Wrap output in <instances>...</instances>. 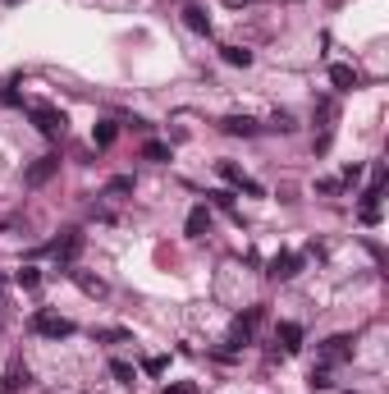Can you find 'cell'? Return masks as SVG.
Masks as SVG:
<instances>
[{"instance_id": "9a60e30c", "label": "cell", "mask_w": 389, "mask_h": 394, "mask_svg": "<svg viewBox=\"0 0 389 394\" xmlns=\"http://www.w3.org/2000/svg\"><path fill=\"white\" fill-rule=\"evenodd\" d=\"M115 138H120V124H115V120H105V124H96V133H92V142H96V147H110V142Z\"/></svg>"}, {"instance_id": "8fae6325", "label": "cell", "mask_w": 389, "mask_h": 394, "mask_svg": "<svg viewBox=\"0 0 389 394\" xmlns=\"http://www.w3.org/2000/svg\"><path fill=\"white\" fill-rule=\"evenodd\" d=\"M330 83H335V92H353L357 83V69H348V64H330Z\"/></svg>"}, {"instance_id": "9c48e42d", "label": "cell", "mask_w": 389, "mask_h": 394, "mask_svg": "<svg viewBox=\"0 0 389 394\" xmlns=\"http://www.w3.org/2000/svg\"><path fill=\"white\" fill-rule=\"evenodd\" d=\"M220 129H225L229 138H252V133H257V120H248V115H225Z\"/></svg>"}, {"instance_id": "7402d4cb", "label": "cell", "mask_w": 389, "mask_h": 394, "mask_svg": "<svg viewBox=\"0 0 389 394\" xmlns=\"http://www.w3.org/2000/svg\"><path fill=\"white\" fill-rule=\"evenodd\" d=\"M165 367H170V362H165V358H147V362H142V371H147V376H161Z\"/></svg>"}, {"instance_id": "cb8c5ba5", "label": "cell", "mask_w": 389, "mask_h": 394, "mask_svg": "<svg viewBox=\"0 0 389 394\" xmlns=\"http://www.w3.org/2000/svg\"><path fill=\"white\" fill-rule=\"evenodd\" d=\"M233 5H238V0H233Z\"/></svg>"}, {"instance_id": "d6986e66", "label": "cell", "mask_w": 389, "mask_h": 394, "mask_svg": "<svg viewBox=\"0 0 389 394\" xmlns=\"http://www.w3.org/2000/svg\"><path fill=\"white\" fill-rule=\"evenodd\" d=\"M142 156H147V161H170V147H165V142H147Z\"/></svg>"}, {"instance_id": "8992f818", "label": "cell", "mask_w": 389, "mask_h": 394, "mask_svg": "<svg viewBox=\"0 0 389 394\" xmlns=\"http://www.w3.org/2000/svg\"><path fill=\"white\" fill-rule=\"evenodd\" d=\"M257 321H261V307H248V312L233 321V330H229V344H248L252 340V330H257Z\"/></svg>"}, {"instance_id": "ac0fdd59", "label": "cell", "mask_w": 389, "mask_h": 394, "mask_svg": "<svg viewBox=\"0 0 389 394\" xmlns=\"http://www.w3.org/2000/svg\"><path fill=\"white\" fill-rule=\"evenodd\" d=\"M105 193H110V197H124V193H133V175H115L110 184H105Z\"/></svg>"}, {"instance_id": "7c38bea8", "label": "cell", "mask_w": 389, "mask_h": 394, "mask_svg": "<svg viewBox=\"0 0 389 394\" xmlns=\"http://www.w3.org/2000/svg\"><path fill=\"white\" fill-rule=\"evenodd\" d=\"M183 229H188L192 238H202V234L211 229V211H207V207H192V211H188V225H183Z\"/></svg>"}, {"instance_id": "e0dca14e", "label": "cell", "mask_w": 389, "mask_h": 394, "mask_svg": "<svg viewBox=\"0 0 389 394\" xmlns=\"http://www.w3.org/2000/svg\"><path fill=\"white\" fill-rule=\"evenodd\" d=\"M311 390H335V376H330V367L320 362V367H311V381H307Z\"/></svg>"}, {"instance_id": "2e32d148", "label": "cell", "mask_w": 389, "mask_h": 394, "mask_svg": "<svg viewBox=\"0 0 389 394\" xmlns=\"http://www.w3.org/2000/svg\"><path fill=\"white\" fill-rule=\"evenodd\" d=\"M110 376L120 381V386H133V381H138V371H133V367H129V362H124V358H115V362H110Z\"/></svg>"}, {"instance_id": "30bf717a", "label": "cell", "mask_w": 389, "mask_h": 394, "mask_svg": "<svg viewBox=\"0 0 389 394\" xmlns=\"http://www.w3.org/2000/svg\"><path fill=\"white\" fill-rule=\"evenodd\" d=\"M78 253H83V234H78V229H69V234H64V243L55 248V262H60V266H74Z\"/></svg>"}, {"instance_id": "7a4b0ae2", "label": "cell", "mask_w": 389, "mask_h": 394, "mask_svg": "<svg viewBox=\"0 0 389 394\" xmlns=\"http://www.w3.org/2000/svg\"><path fill=\"white\" fill-rule=\"evenodd\" d=\"M320 362H325V367H335V362H348L353 358V335H330L325 344H320Z\"/></svg>"}, {"instance_id": "3957f363", "label": "cell", "mask_w": 389, "mask_h": 394, "mask_svg": "<svg viewBox=\"0 0 389 394\" xmlns=\"http://www.w3.org/2000/svg\"><path fill=\"white\" fill-rule=\"evenodd\" d=\"M33 124H37V133H46V138H60L64 133V115L55 110V105H33Z\"/></svg>"}, {"instance_id": "5bb4252c", "label": "cell", "mask_w": 389, "mask_h": 394, "mask_svg": "<svg viewBox=\"0 0 389 394\" xmlns=\"http://www.w3.org/2000/svg\"><path fill=\"white\" fill-rule=\"evenodd\" d=\"M220 55H225V64H233V69H248L252 64V51H243V46H220Z\"/></svg>"}, {"instance_id": "52a82bcc", "label": "cell", "mask_w": 389, "mask_h": 394, "mask_svg": "<svg viewBox=\"0 0 389 394\" xmlns=\"http://www.w3.org/2000/svg\"><path fill=\"white\" fill-rule=\"evenodd\" d=\"M55 170H60V156H42V161H33V166H28V184H33V188H42L46 184V179H51L55 175Z\"/></svg>"}, {"instance_id": "ba28073f", "label": "cell", "mask_w": 389, "mask_h": 394, "mask_svg": "<svg viewBox=\"0 0 389 394\" xmlns=\"http://www.w3.org/2000/svg\"><path fill=\"white\" fill-rule=\"evenodd\" d=\"M220 175H225L233 188H243V193H248V197H261V184H252V179L243 175V170L233 166V161H220Z\"/></svg>"}, {"instance_id": "ffe728a7", "label": "cell", "mask_w": 389, "mask_h": 394, "mask_svg": "<svg viewBox=\"0 0 389 394\" xmlns=\"http://www.w3.org/2000/svg\"><path fill=\"white\" fill-rule=\"evenodd\" d=\"M18 284H23V289H37V284H42V275H37L33 266H23V271H18Z\"/></svg>"}, {"instance_id": "4fadbf2b", "label": "cell", "mask_w": 389, "mask_h": 394, "mask_svg": "<svg viewBox=\"0 0 389 394\" xmlns=\"http://www.w3.org/2000/svg\"><path fill=\"white\" fill-rule=\"evenodd\" d=\"M183 23H188L192 33H211V18H207L202 5H183Z\"/></svg>"}, {"instance_id": "44dd1931", "label": "cell", "mask_w": 389, "mask_h": 394, "mask_svg": "<svg viewBox=\"0 0 389 394\" xmlns=\"http://www.w3.org/2000/svg\"><path fill=\"white\" fill-rule=\"evenodd\" d=\"M161 394H197V386H192V381H174V386H165Z\"/></svg>"}, {"instance_id": "603a6c76", "label": "cell", "mask_w": 389, "mask_h": 394, "mask_svg": "<svg viewBox=\"0 0 389 394\" xmlns=\"http://www.w3.org/2000/svg\"><path fill=\"white\" fill-rule=\"evenodd\" d=\"M78 284H83L87 294H105V284H101V280H92V275H78Z\"/></svg>"}, {"instance_id": "5b68a950", "label": "cell", "mask_w": 389, "mask_h": 394, "mask_svg": "<svg viewBox=\"0 0 389 394\" xmlns=\"http://www.w3.org/2000/svg\"><path fill=\"white\" fill-rule=\"evenodd\" d=\"M275 344L284 353H298V349H303V325H298V321H279L275 325Z\"/></svg>"}, {"instance_id": "277c9868", "label": "cell", "mask_w": 389, "mask_h": 394, "mask_svg": "<svg viewBox=\"0 0 389 394\" xmlns=\"http://www.w3.org/2000/svg\"><path fill=\"white\" fill-rule=\"evenodd\" d=\"M298 271H303V257L298 253H279V257H270V266H266L270 280H294Z\"/></svg>"}, {"instance_id": "6da1fadb", "label": "cell", "mask_w": 389, "mask_h": 394, "mask_svg": "<svg viewBox=\"0 0 389 394\" xmlns=\"http://www.w3.org/2000/svg\"><path fill=\"white\" fill-rule=\"evenodd\" d=\"M33 330L46 335V340H64V335H74V321L60 312H33Z\"/></svg>"}]
</instances>
